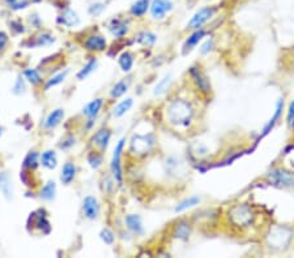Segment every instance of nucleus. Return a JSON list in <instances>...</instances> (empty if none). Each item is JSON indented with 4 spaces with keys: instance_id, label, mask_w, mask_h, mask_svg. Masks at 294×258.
<instances>
[{
    "instance_id": "1",
    "label": "nucleus",
    "mask_w": 294,
    "mask_h": 258,
    "mask_svg": "<svg viewBox=\"0 0 294 258\" xmlns=\"http://www.w3.org/2000/svg\"><path fill=\"white\" fill-rule=\"evenodd\" d=\"M194 116L191 105L183 99H176L169 103L166 109V118L170 124L176 127H187L190 125Z\"/></svg>"
},
{
    "instance_id": "2",
    "label": "nucleus",
    "mask_w": 294,
    "mask_h": 258,
    "mask_svg": "<svg viewBox=\"0 0 294 258\" xmlns=\"http://www.w3.org/2000/svg\"><path fill=\"white\" fill-rule=\"evenodd\" d=\"M229 219L237 227H250L254 223L255 214L250 205L241 203V205H234L229 210Z\"/></svg>"
},
{
    "instance_id": "3",
    "label": "nucleus",
    "mask_w": 294,
    "mask_h": 258,
    "mask_svg": "<svg viewBox=\"0 0 294 258\" xmlns=\"http://www.w3.org/2000/svg\"><path fill=\"white\" fill-rule=\"evenodd\" d=\"M267 180L271 185L277 188H293L294 187V172L282 170V168H275L267 174Z\"/></svg>"
},
{
    "instance_id": "4",
    "label": "nucleus",
    "mask_w": 294,
    "mask_h": 258,
    "mask_svg": "<svg viewBox=\"0 0 294 258\" xmlns=\"http://www.w3.org/2000/svg\"><path fill=\"white\" fill-rule=\"evenodd\" d=\"M291 236H293V232H291L290 228L276 227L271 230V232L268 233L267 241H268V245L271 248L282 249L285 246H288V244L290 243Z\"/></svg>"
},
{
    "instance_id": "5",
    "label": "nucleus",
    "mask_w": 294,
    "mask_h": 258,
    "mask_svg": "<svg viewBox=\"0 0 294 258\" xmlns=\"http://www.w3.org/2000/svg\"><path fill=\"white\" fill-rule=\"evenodd\" d=\"M125 145V138L119 140V142L116 143L115 149H114L113 159H111V171H113L114 177L115 180L118 181L119 185L123 184V171H122V163H120V158H122V152L124 149Z\"/></svg>"
},
{
    "instance_id": "6",
    "label": "nucleus",
    "mask_w": 294,
    "mask_h": 258,
    "mask_svg": "<svg viewBox=\"0 0 294 258\" xmlns=\"http://www.w3.org/2000/svg\"><path fill=\"white\" fill-rule=\"evenodd\" d=\"M213 15H215V8H212V7H204V8L199 10L192 16L190 22H188V25H190L191 29H195V30L201 29V26L205 25L206 22L212 19Z\"/></svg>"
},
{
    "instance_id": "7",
    "label": "nucleus",
    "mask_w": 294,
    "mask_h": 258,
    "mask_svg": "<svg viewBox=\"0 0 294 258\" xmlns=\"http://www.w3.org/2000/svg\"><path fill=\"white\" fill-rule=\"evenodd\" d=\"M282 110H284V99H282V98H280V99L277 100V103H276V109H275V112H273L272 118L269 119L268 123H267V124L264 125L263 131H262V133H260V136H259V138H258V141H259L260 138H263V137H266L267 134L269 133V132H272V129L275 128V125L277 124V122H279L280 118H281ZM258 141H257V143H258Z\"/></svg>"
},
{
    "instance_id": "8",
    "label": "nucleus",
    "mask_w": 294,
    "mask_h": 258,
    "mask_svg": "<svg viewBox=\"0 0 294 258\" xmlns=\"http://www.w3.org/2000/svg\"><path fill=\"white\" fill-rule=\"evenodd\" d=\"M153 142L154 140L152 134L150 136H135L131 142V151L145 154L153 146Z\"/></svg>"
},
{
    "instance_id": "9",
    "label": "nucleus",
    "mask_w": 294,
    "mask_h": 258,
    "mask_svg": "<svg viewBox=\"0 0 294 258\" xmlns=\"http://www.w3.org/2000/svg\"><path fill=\"white\" fill-rule=\"evenodd\" d=\"M150 13H152V17L153 19H163L165 15L167 12L173 10V4L170 3L169 0H153L149 6Z\"/></svg>"
},
{
    "instance_id": "10",
    "label": "nucleus",
    "mask_w": 294,
    "mask_h": 258,
    "mask_svg": "<svg viewBox=\"0 0 294 258\" xmlns=\"http://www.w3.org/2000/svg\"><path fill=\"white\" fill-rule=\"evenodd\" d=\"M190 75H191L195 85L199 87V90H200L201 93H204V94L211 93L209 81L206 80V77L204 76V73L200 71V69L195 68V67H191V68H190Z\"/></svg>"
},
{
    "instance_id": "11",
    "label": "nucleus",
    "mask_w": 294,
    "mask_h": 258,
    "mask_svg": "<svg viewBox=\"0 0 294 258\" xmlns=\"http://www.w3.org/2000/svg\"><path fill=\"white\" fill-rule=\"evenodd\" d=\"M82 210H84V215L88 219H96L100 213V203H98L97 198L93 196H87L82 201Z\"/></svg>"
},
{
    "instance_id": "12",
    "label": "nucleus",
    "mask_w": 294,
    "mask_h": 258,
    "mask_svg": "<svg viewBox=\"0 0 294 258\" xmlns=\"http://www.w3.org/2000/svg\"><path fill=\"white\" fill-rule=\"evenodd\" d=\"M106 39L102 35H91L87 38L84 46L89 51H103L106 48Z\"/></svg>"
},
{
    "instance_id": "13",
    "label": "nucleus",
    "mask_w": 294,
    "mask_h": 258,
    "mask_svg": "<svg viewBox=\"0 0 294 258\" xmlns=\"http://www.w3.org/2000/svg\"><path fill=\"white\" fill-rule=\"evenodd\" d=\"M205 34L206 31L204 30V29H197V30H195L194 33L186 39L185 44H183V54H187V51H191L194 47H196L197 44H199V42L205 37Z\"/></svg>"
},
{
    "instance_id": "14",
    "label": "nucleus",
    "mask_w": 294,
    "mask_h": 258,
    "mask_svg": "<svg viewBox=\"0 0 294 258\" xmlns=\"http://www.w3.org/2000/svg\"><path fill=\"white\" fill-rule=\"evenodd\" d=\"M125 224L129 227L130 231H132L136 235H141L144 232V227H143V222L141 218L136 214H130L125 217Z\"/></svg>"
},
{
    "instance_id": "15",
    "label": "nucleus",
    "mask_w": 294,
    "mask_h": 258,
    "mask_svg": "<svg viewBox=\"0 0 294 258\" xmlns=\"http://www.w3.org/2000/svg\"><path fill=\"white\" fill-rule=\"evenodd\" d=\"M58 21H59L60 24H63L64 26L72 28V26L78 25V22H80V19H78L77 13H76L75 11L67 8V10L64 11V12H63V15L60 16L59 19H58Z\"/></svg>"
},
{
    "instance_id": "16",
    "label": "nucleus",
    "mask_w": 294,
    "mask_h": 258,
    "mask_svg": "<svg viewBox=\"0 0 294 258\" xmlns=\"http://www.w3.org/2000/svg\"><path fill=\"white\" fill-rule=\"evenodd\" d=\"M0 192L7 199H11L13 197V187L10 176L6 172L0 174Z\"/></svg>"
},
{
    "instance_id": "17",
    "label": "nucleus",
    "mask_w": 294,
    "mask_h": 258,
    "mask_svg": "<svg viewBox=\"0 0 294 258\" xmlns=\"http://www.w3.org/2000/svg\"><path fill=\"white\" fill-rule=\"evenodd\" d=\"M63 119H64V111L62 109L54 110L50 115L47 116L46 122H45V128L46 129H53V128L58 127L60 124Z\"/></svg>"
},
{
    "instance_id": "18",
    "label": "nucleus",
    "mask_w": 294,
    "mask_h": 258,
    "mask_svg": "<svg viewBox=\"0 0 294 258\" xmlns=\"http://www.w3.org/2000/svg\"><path fill=\"white\" fill-rule=\"evenodd\" d=\"M75 175H76V166L71 162H67L62 168L60 180H62L63 184L68 185V184L72 183V180L75 179Z\"/></svg>"
},
{
    "instance_id": "19",
    "label": "nucleus",
    "mask_w": 294,
    "mask_h": 258,
    "mask_svg": "<svg viewBox=\"0 0 294 258\" xmlns=\"http://www.w3.org/2000/svg\"><path fill=\"white\" fill-rule=\"evenodd\" d=\"M110 137H111V133H110L109 129H100L97 133L93 136V142L100 147L101 150H105L109 145Z\"/></svg>"
},
{
    "instance_id": "20",
    "label": "nucleus",
    "mask_w": 294,
    "mask_h": 258,
    "mask_svg": "<svg viewBox=\"0 0 294 258\" xmlns=\"http://www.w3.org/2000/svg\"><path fill=\"white\" fill-rule=\"evenodd\" d=\"M39 159H41V165L44 166L45 168H47V170H54V168L58 166L57 154H55V151H53V150H47V151H45L44 154L39 157Z\"/></svg>"
},
{
    "instance_id": "21",
    "label": "nucleus",
    "mask_w": 294,
    "mask_h": 258,
    "mask_svg": "<svg viewBox=\"0 0 294 258\" xmlns=\"http://www.w3.org/2000/svg\"><path fill=\"white\" fill-rule=\"evenodd\" d=\"M102 106H103V100L101 99V98H98V99H94V100H92L91 103H88L87 105V107L84 109V114L88 118H96V116L98 115V112L101 111V109H102Z\"/></svg>"
},
{
    "instance_id": "22",
    "label": "nucleus",
    "mask_w": 294,
    "mask_h": 258,
    "mask_svg": "<svg viewBox=\"0 0 294 258\" xmlns=\"http://www.w3.org/2000/svg\"><path fill=\"white\" fill-rule=\"evenodd\" d=\"M110 31L113 33V35L120 38V37H124V35L127 34L129 28H127V25H125L122 20H113L111 25H110Z\"/></svg>"
},
{
    "instance_id": "23",
    "label": "nucleus",
    "mask_w": 294,
    "mask_h": 258,
    "mask_svg": "<svg viewBox=\"0 0 294 258\" xmlns=\"http://www.w3.org/2000/svg\"><path fill=\"white\" fill-rule=\"evenodd\" d=\"M132 106H134V99H132V98H127L125 100H122V102L119 103L118 106L114 109L113 115L115 116V118H122L123 115H125V114L131 110Z\"/></svg>"
},
{
    "instance_id": "24",
    "label": "nucleus",
    "mask_w": 294,
    "mask_h": 258,
    "mask_svg": "<svg viewBox=\"0 0 294 258\" xmlns=\"http://www.w3.org/2000/svg\"><path fill=\"white\" fill-rule=\"evenodd\" d=\"M55 193H57V185L54 181H47L45 187L41 189V198L45 201H53L55 198Z\"/></svg>"
},
{
    "instance_id": "25",
    "label": "nucleus",
    "mask_w": 294,
    "mask_h": 258,
    "mask_svg": "<svg viewBox=\"0 0 294 258\" xmlns=\"http://www.w3.org/2000/svg\"><path fill=\"white\" fill-rule=\"evenodd\" d=\"M149 0H138L134 6L131 7V13L136 17H141L147 13V11L149 10Z\"/></svg>"
},
{
    "instance_id": "26",
    "label": "nucleus",
    "mask_w": 294,
    "mask_h": 258,
    "mask_svg": "<svg viewBox=\"0 0 294 258\" xmlns=\"http://www.w3.org/2000/svg\"><path fill=\"white\" fill-rule=\"evenodd\" d=\"M119 66L122 68L123 72H130L134 67V56H132L131 53L125 51L122 55L119 56Z\"/></svg>"
},
{
    "instance_id": "27",
    "label": "nucleus",
    "mask_w": 294,
    "mask_h": 258,
    "mask_svg": "<svg viewBox=\"0 0 294 258\" xmlns=\"http://www.w3.org/2000/svg\"><path fill=\"white\" fill-rule=\"evenodd\" d=\"M199 202H200V198H199L197 196H192V197H190V198H186L185 201H182V202H179L178 205H177L176 213L186 212V210H188V209H191V208H194V206L199 205Z\"/></svg>"
},
{
    "instance_id": "28",
    "label": "nucleus",
    "mask_w": 294,
    "mask_h": 258,
    "mask_svg": "<svg viewBox=\"0 0 294 258\" xmlns=\"http://www.w3.org/2000/svg\"><path fill=\"white\" fill-rule=\"evenodd\" d=\"M136 41H138V43L143 44V46L150 47L156 43L157 37L153 33H150V31H141L140 34L138 35V38H136Z\"/></svg>"
},
{
    "instance_id": "29",
    "label": "nucleus",
    "mask_w": 294,
    "mask_h": 258,
    "mask_svg": "<svg viewBox=\"0 0 294 258\" xmlns=\"http://www.w3.org/2000/svg\"><path fill=\"white\" fill-rule=\"evenodd\" d=\"M39 165V156H38L37 151H30L28 152V156L24 159V168H28V170H35Z\"/></svg>"
},
{
    "instance_id": "30",
    "label": "nucleus",
    "mask_w": 294,
    "mask_h": 258,
    "mask_svg": "<svg viewBox=\"0 0 294 258\" xmlns=\"http://www.w3.org/2000/svg\"><path fill=\"white\" fill-rule=\"evenodd\" d=\"M170 82H172V75L169 73V75L163 76V78H161L160 82H158V84L156 85V87H154L153 91L154 95H162V94L167 90Z\"/></svg>"
},
{
    "instance_id": "31",
    "label": "nucleus",
    "mask_w": 294,
    "mask_h": 258,
    "mask_svg": "<svg viewBox=\"0 0 294 258\" xmlns=\"http://www.w3.org/2000/svg\"><path fill=\"white\" fill-rule=\"evenodd\" d=\"M24 76H25V78L29 82H30L31 85H38L42 82V77L37 69H31V68L25 69V71H24Z\"/></svg>"
},
{
    "instance_id": "32",
    "label": "nucleus",
    "mask_w": 294,
    "mask_h": 258,
    "mask_svg": "<svg viewBox=\"0 0 294 258\" xmlns=\"http://www.w3.org/2000/svg\"><path fill=\"white\" fill-rule=\"evenodd\" d=\"M190 236V228H188L187 224L185 222L177 224L176 230H174V237L181 240H187Z\"/></svg>"
},
{
    "instance_id": "33",
    "label": "nucleus",
    "mask_w": 294,
    "mask_h": 258,
    "mask_svg": "<svg viewBox=\"0 0 294 258\" xmlns=\"http://www.w3.org/2000/svg\"><path fill=\"white\" fill-rule=\"evenodd\" d=\"M68 69H66L64 72H60V73H58L57 76H54V77H51L49 81L46 82V85H45V90H49L50 87H54L57 86V85H59L60 82L64 81V78L67 77V75H68Z\"/></svg>"
},
{
    "instance_id": "34",
    "label": "nucleus",
    "mask_w": 294,
    "mask_h": 258,
    "mask_svg": "<svg viewBox=\"0 0 294 258\" xmlns=\"http://www.w3.org/2000/svg\"><path fill=\"white\" fill-rule=\"evenodd\" d=\"M96 67H97V60L96 59H92L91 62H88V64L84 67V68L81 69V71L78 72L77 73V78L78 80H84V78L88 77L89 75H91L92 72L96 69Z\"/></svg>"
},
{
    "instance_id": "35",
    "label": "nucleus",
    "mask_w": 294,
    "mask_h": 258,
    "mask_svg": "<svg viewBox=\"0 0 294 258\" xmlns=\"http://www.w3.org/2000/svg\"><path fill=\"white\" fill-rule=\"evenodd\" d=\"M127 89H129V86H127V84H125V82L119 81L118 84L114 85L113 89H111V91H110V94H111V96H113V98H119V96H122L123 94H125Z\"/></svg>"
},
{
    "instance_id": "36",
    "label": "nucleus",
    "mask_w": 294,
    "mask_h": 258,
    "mask_svg": "<svg viewBox=\"0 0 294 258\" xmlns=\"http://www.w3.org/2000/svg\"><path fill=\"white\" fill-rule=\"evenodd\" d=\"M35 227L38 228V230L44 231L46 233L50 232V223H49V221H47V218L45 217V215H39V217H37V221H35L34 223Z\"/></svg>"
},
{
    "instance_id": "37",
    "label": "nucleus",
    "mask_w": 294,
    "mask_h": 258,
    "mask_svg": "<svg viewBox=\"0 0 294 258\" xmlns=\"http://www.w3.org/2000/svg\"><path fill=\"white\" fill-rule=\"evenodd\" d=\"M100 237L103 243L107 244V245H111L114 243V233L109 228H103L100 232Z\"/></svg>"
},
{
    "instance_id": "38",
    "label": "nucleus",
    "mask_w": 294,
    "mask_h": 258,
    "mask_svg": "<svg viewBox=\"0 0 294 258\" xmlns=\"http://www.w3.org/2000/svg\"><path fill=\"white\" fill-rule=\"evenodd\" d=\"M88 163L92 168L96 170L102 165V158H101V156H98L97 152H91L88 156Z\"/></svg>"
},
{
    "instance_id": "39",
    "label": "nucleus",
    "mask_w": 294,
    "mask_h": 258,
    "mask_svg": "<svg viewBox=\"0 0 294 258\" xmlns=\"http://www.w3.org/2000/svg\"><path fill=\"white\" fill-rule=\"evenodd\" d=\"M286 124L288 128L293 129L294 128V100H291L288 109V115H286Z\"/></svg>"
},
{
    "instance_id": "40",
    "label": "nucleus",
    "mask_w": 294,
    "mask_h": 258,
    "mask_svg": "<svg viewBox=\"0 0 294 258\" xmlns=\"http://www.w3.org/2000/svg\"><path fill=\"white\" fill-rule=\"evenodd\" d=\"M54 41H55V39H54L53 35L49 34V33H45V34L39 35L37 44H38V46H47V44L53 43Z\"/></svg>"
},
{
    "instance_id": "41",
    "label": "nucleus",
    "mask_w": 294,
    "mask_h": 258,
    "mask_svg": "<svg viewBox=\"0 0 294 258\" xmlns=\"http://www.w3.org/2000/svg\"><path fill=\"white\" fill-rule=\"evenodd\" d=\"M105 10V4H102V3H96V4H93V6L89 8V13L91 15H93V16H98V15H101L102 13V11Z\"/></svg>"
},
{
    "instance_id": "42",
    "label": "nucleus",
    "mask_w": 294,
    "mask_h": 258,
    "mask_svg": "<svg viewBox=\"0 0 294 258\" xmlns=\"http://www.w3.org/2000/svg\"><path fill=\"white\" fill-rule=\"evenodd\" d=\"M213 48V39H208L203 43V46L200 47V53L201 55H206V54H209Z\"/></svg>"
},
{
    "instance_id": "43",
    "label": "nucleus",
    "mask_w": 294,
    "mask_h": 258,
    "mask_svg": "<svg viewBox=\"0 0 294 258\" xmlns=\"http://www.w3.org/2000/svg\"><path fill=\"white\" fill-rule=\"evenodd\" d=\"M7 43H8V35L4 31H0V53L6 48Z\"/></svg>"
},
{
    "instance_id": "44",
    "label": "nucleus",
    "mask_w": 294,
    "mask_h": 258,
    "mask_svg": "<svg viewBox=\"0 0 294 258\" xmlns=\"http://www.w3.org/2000/svg\"><path fill=\"white\" fill-rule=\"evenodd\" d=\"M29 6V2H21V3H15V4H12V10L13 11H19V10H24V8H26V7Z\"/></svg>"
},
{
    "instance_id": "45",
    "label": "nucleus",
    "mask_w": 294,
    "mask_h": 258,
    "mask_svg": "<svg viewBox=\"0 0 294 258\" xmlns=\"http://www.w3.org/2000/svg\"><path fill=\"white\" fill-rule=\"evenodd\" d=\"M17 89H21L22 93H24V90H25V85H24V81H22L21 78H19V80H17V82H16V86L13 87V93H16V91H17Z\"/></svg>"
},
{
    "instance_id": "46",
    "label": "nucleus",
    "mask_w": 294,
    "mask_h": 258,
    "mask_svg": "<svg viewBox=\"0 0 294 258\" xmlns=\"http://www.w3.org/2000/svg\"><path fill=\"white\" fill-rule=\"evenodd\" d=\"M7 3L10 4V6H12V4H15V3H17V2H19V0H6Z\"/></svg>"
},
{
    "instance_id": "47",
    "label": "nucleus",
    "mask_w": 294,
    "mask_h": 258,
    "mask_svg": "<svg viewBox=\"0 0 294 258\" xmlns=\"http://www.w3.org/2000/svg\"><path fill=\"white\" fill-rule=\"evenodd\" d=\"M2 133H3V129H2V127H0V136H2Z\"/></svg>"
}]
</instances>
